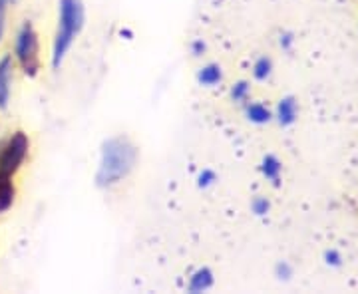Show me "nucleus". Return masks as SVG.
<instances>
[{
	"mask_svg": "<svg viewBox=\"0 0 358 294\" xmlns=\"http://www.w3.org/2000/svg\"><path fill=\"white\" fill-rule=\"evenodd\" d=\"M221 80H223V72H221L219 64H205L197 70V82L201 86L213 88V86H217Z\"/></svg>",
	"mask_w": 358,
	"mask_h": 294,
	"instance_id": "7",
	"label": "nucleus"
},
{
	"mask_svg": "<svg viewBox=\"0 0 358 294\" xmlns=\"http://www.w3.org/2000/svg\"><path fill=\"white\" fill-rule=\"evenodd\" d=\"M245 114H247V119L249 122H253L257 126H263V124H267L271 122V110H268L265 103H259V102H253V103H247V108H245Z\"/></svg>",
	"mask_w": 358,
	"mask_h": 294,
	"instance_id": "8",
	"label": "nucleus"
},
{
	"mask_svg": "<svg viewBox=\"0 0 358 294\" xmlns=\"http://www.w3.org/2000/svg\"><path fill=\"white\" fill-rule=\"evenodd\" d=\"M14 203V185L10 177H0V213L8 211Z\"/></svg>",
	"mask_w": 358,
	"mask_h": 294,
	"instance_id": "10",
	"label": "nucleus"
},
{
	"mask_svg": "<svg viewBox=\"0 0 358 294\" xmlns=\"http://www.w3.org/2000/svg\"><path fill=\"white\" fill-rule=\"evenodd\" d=\"M249 94H251V84H249V82H245V80H241V82H235L229 90L231 100L237 103L247 102V100H249Z\"/></svg>",
	"mask_w": 358,
	"mask_h": 294,
	"instance_id": "12",
	"label": "nucleus"
},
{
	"mask_svg": "<svg viewBox=\"0 0 358 294\" xmlns=\"http://www.w3.org/2000/svg\"><path fill=\"white\" fill-rule=\"evenodd\" d=\"M251 209H253V213H255L257 217H263V215L268 213V201L265 197H255L253 203H251Z\"/></svg>",
	"mask_w": 358,
	"mask_h": 294,
	"instance_id": "15",
	"label": "nucleus"
},
{
	"mask_svg": "<svg viewBox=\"0 0 358 294\" xmlns=\"http://www.w3.org/2000/svg\"><path fill=\"white\" fill-rule=\"evenodd\" d=\"M10 0H0V40L4 34V20H6V8H8Z\"/></svg>",
	"mask_w": 358,
	"mask_h": 294,
	"instance_id": "16",
	"label": "nucleus"
},
{
	"mask_svg": "<svg viewBox=\"0 0 358 294\" xmlns=\"http://www.w3.org/2000/svg\"><path fill=\"white\" fill-rule=\"evenodd\" d=\"M291 44H293V36H291V34H285V36H281L282 48H291Z\"/></svg>",
	"mask_w": 358,
	"mask_h": 294,
	"instance_id": "18",
	"label": "nucleus"
},
{
	"mask_svg": "<svg viewBox=\"0 0 358 294\" xmlns=\"http://www.w3.org/2000/svg\"><path fill=\"white\" fill-rule=\"evenodd\" d=\"M189 50H192L193 56H201L207 50V46H205L203 40H193L192 44H189Z\"/></svg>",
	"mask_w": 358,
	"mask_h": 294,
	"instance_id": "17",
	"label": "nucleus"
},
{
	"mask_svg": "<svg viewBox=\"0 0 358 294\" xmlns=\"http://www.w3.org/2000/svg\"><path fill=\"white\" fill-rule=\"evenodd\" d=\"M327 258H329V263H333V265H338V260H341V256H338V253H334V251H331V253H327Z\"/></svg>",
	"mask_w": 358,
	"mask_h": 294,
	"instance_id": "19",
	"label": "nucleus"
},
{
	"mask_svg": "<svg viewBox=\"0 0 358 294\" xmlns=\"http://www.w3.org/2000/svg\"><path fill=\"white\" fill-rule=\"evenodd\" d=\"M281 161L275 157V155H267L265 159H263V163H261V173L271 181H277L279 179V175H281Z\"/></svg>",
	"mask_w": 358,
	"mask_h": 294,
	"instance_id": "11",
	"label": "nucleus"
},
{
	"mask_svg": "<svg viewBox=\"0 0 358 294\" xmlns=\"http://www.w3.org/2000/svg\"><path fill=\"white\" fill-rule=\"evenodd\" d=\"M14 52H16V60H18L20 68L24 70L26 76H36L40 70V44L38 34L30 22H24L22 28L18 30Z\"/></svg>",
	"mask_w": 358,
	"mask_h": 294,
	"instance_id": "3",
	"label": "nucleus"
},
{
	"mask_svg": "<svg viewBox=\"0 0 358 294\" xmlns=\"http://www.w3.org/2000/svg\"><path fill=\"white\" fill-rule=\"evenodd\" d=\"M277 119L281 126H291L296 119V102L293 98H285L277 105Z\"/></svg>",
	"mask_w": 358,
	"mask_h": 294,
	"instance_id": "9",
	"label": "nucleus"
},
{
	"mask_svg": "<svg viewBox=\"0 0 358 294\" xmlns=\"http://www.w3.org/2000/svg\"><path fill=\"white\" fill-rule=\"evenodd\" d=\"M271 70H273V62H271V58H267V56H261L255 64H253V76H255V80H259V82H263V80H267V78L271 76Z\"/></svg>",
	"mask_w": 358,
	"mask_h": 294,
	"instance_id": "13",
	"label": "nucleus"
},
{
	"mask_svg": "<svg viewBox=\"0 0 358 294\" xmlns=\"http://www.w3.org/2000/svg\"><path fill=\"white\" fill-rule=\"evenodd\" d=\"M138 163V149L128 135H114L102 143L100 163L96 171V185L110 189L128 177Z\"/></svg>",
	"mask_w": 358,
	"mask_h": 294,
	"instance_id": "1",
	"label": "nucleus"
},
{
	"mask_svg": "<svg viewBox=\"0 0 358 294\" xmlns=\"http://www.w3.org/2000/svg\"><path fill=\"white\" fill-rule=\"evenodd\" d=\"M86 22V8L82 0H60L58 2V28L52 44V68L58 70L66 54L80 36Z\"/></svg>",
	"mask_w": 358,
	"mask_h": 294,
	"instance_id": "2",
	"label": "nucleus"
},
{
	"mask_svg": "<svg viewBox=\"0 0 358 294\" xmlns=\"http://www.w3.org/2000/svg\"><path fill=\"white\" fill-rule=\"evenodd\" d=\"M10 84H13V58L4 56L0 60V108L2 110L10 102Z\"/></svg>",
	"mask_w": 358,
	"mask_h": 294,
	"instance_id": "5",
	"label": "nucleus"
},
{
	"mask_svg": "<svg viewBox=\"0 0 358 294\" xmlns=\"http://www.w3.org/2000/svg\"><path fill=\"white\" fill-rule=\"evenodd\" d=\"M213 284H215V277H213L211 269L201 267V269H197L192 277H189L187 293H205V291L213 288Z\"/></svg>",
	"mask_w": 358,
	"mask_h": 294,
	"instance_id": "6",
	"label": "nucleus"
},
{
	"mask_svg": "<svg viewBox=\"0 0 358 294\" xmlns=\"http://www.w3.org/2000/svg\"><path fill=\"white\" fill-rule=\"evenodd\" d=\"M30 149V140L26 138L24 131H16L10 135L0 149V173L4 177H13L14 173L24 163L26 155Z\"/></svg>",
	"mask_w": 358,
	"mask_h": 294,
	"instance_id": "4",
	"label": "nucleus"
},
{
	"mask_svg": "<svg viewBox=\"0 0 358 294\" xmlns=\"http://www.w3.org/2000/svg\"><path fill=\"white\" fill-rule=\"evenodd\" d=\"M0 177H4V175H2V173H0Z\"/></svg>",
	"mask_w": 358,
	"mask_h": 294,
	"instance_id": "20",
	"label": "nucleus"
},
{
	"mask_svg": "<svg viewBox=\"0 0 358 294\" xmlns=\"http://www.w3.org/2000/svg\"><path fill=\"white\" fill-rule=\"evenodd\" d=\"M215 181H217V173H215L213 169H203V171L199 173V177H197V185H199L201 189H207V187H211Z\"/></svg>",
	"mask_w": 358,
	"mask_h": 294,
	"instance_id": "14",
	"label": "nucleus"
}]
</instances>
